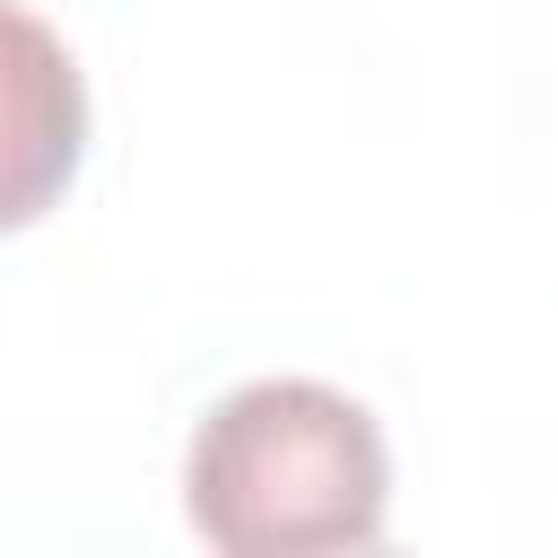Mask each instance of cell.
Segmentation results:
<instances>
[{
  "mask_svg": "<svg viewBox=\"0 0 558 558\" xmlns=\"http://www.w3.org/2000/svg\"><path fill=\"white\" fill-rule=\"evenodd\" d=\"M392 453L366 401L314 375L235 384L183 453V514L218 558H323L375 541Z\"/></svg>",
  "mask_w": 558,
  "mask_h": 558,
  "instance_id": "cell-1",
  "label": "cell"
},
{
  "mask_svg": "<svg viewBox=\"0 0 558 558\" xmlns=\"http://www.w3.org/2000/svg\"><path fill=\"white\" fill-rule=\"evenodd\" d=\"M87 157V78L70 44L0 0V235L35 227Z\"/></svg>",
  "mask_w": 558,
  "mask_h": 558,
  "instance_id": "cell-2",
  "label": "cell"
},
{
  "mask_svg": "<svg viewBox=\"0 0 558 558\" xmlns=\"http://www.w3.org/2000/svg\"><path fill=\"white\" fill-rule=\"evenodd\" d=\"M323 558H401L392 541H349V549H323Z\"/></svg>",
  "mask_w": 558,
  "mask_h": 558,
  "instance_id": "cell-3",
  "label": "cell"
}]
</instances>
